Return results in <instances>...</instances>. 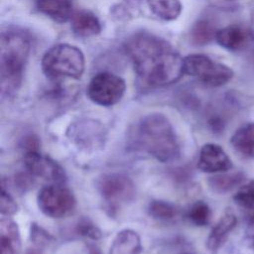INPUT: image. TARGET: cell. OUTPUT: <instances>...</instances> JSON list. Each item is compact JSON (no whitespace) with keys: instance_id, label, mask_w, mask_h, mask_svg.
<instances>
[{"instance_id":"cell-1","label":"cell","mask_w":254,"mask_h":254,"mask_svg":"<svg viewBox=\"0 0 254 254\" xmlns=\"http://www.w3.org/2000/svg\"><path fill=\"white\" fill-rule=\"evenodd\" d=\"M125 50L138 76L148 85L172 84L184 73V59L166 40L146 32L133 34Z\"/></svg>"},{"instance_id":"cell-2","label":"cell","mask_w":254,"mask_h":254,"mask_svg":"<svg viewBox=\"0 0 254 254\" xmlns=\"http://www.w3.org/2000/svg\"><path fill=\"white\" fill-rule=\"evenodd\" d=\"M135 141L143 151L163 163L177 160L181 153L172 124L161 113H152L141 119Z\"/></svg>"},{"instance_id":"cell-3","label":"cell","mask_w":254,"mask_h":254,"mask_svg":"<svg viewBox=\"0 0 254 254\" xmlns=\"http://www.w3.org/2000/svg\"><path fill=\"white\" fill-rule=\"evenodd\" d=\"M30 53L28 37L18 31L3 32L0 48V85L3 95L12 96L19 89Z\"/></svg>"},{"instance_id":"cell-4","label":"cell","mask_w":254,"mask_h":254,"mask_svg":"<svg viewBox=\"0 0 254 254\" xmlns=\"http://www.w3.org/2000/svg\"><path fill=\"white\" fill-rule=\"evenodd\" d=\"M85 67L82 51L69 44H58L48 50L42 59V69L51 79H78Z\"/></svg>"},{"instance_id":"cell-5","label":"cell","mask_w":254,"mask_h":254,"mask_svg":"<svg viewBox=\"0 0 254 254\" xmlns=\"http://www.w3.org/2000/svg\"><path fill=\"white\" fill-rule=\"evenodd\" d=\"M184 73L196 77L208 86H220L233 76V70L205 55L192 54L184 58Z\"/></svg>"},{"instance_id":"cell-6","label":"cell","mask_w":254,"mask_h":254,"mask_svg":"<svg viewBox=\"0 0 254 254\" xmlns=\"http://www.w3.org/2000/svg\"><path fill=\"white\" fill-rule=\"evenodd\" d=\"M126 91L124 79L111 72H99L94 75L87 87V95L95 104L112 106L118 103Z\"/></svg>"},{"instance_id":"cell-7","label":"cell","mask_w":254,"mask_h":254,"mask_svg":"<svg viewBox=\"0 0 254 254\" xmlns=\"http://www.w3.org/2000/svg\"><path fill=\"white\" fill-rule=\"evenodd\" d=\"M76 205L72 192L61 186H47L38 194V206L47 216L64 218L70 215Z\"/></svg>"},{"instance_id":"cell-8","label":"cell","mask_w":254,"mask_h":254,"mask_svg":"<svg viewBox=\"0 0 254 254\" xmlns=\"http://www.w3.org/2000/svg\"><path fill=\"white\" fill-rule=\"evenodd\" d=\"M101 195L110 203L127 202L135 195V186L125 175L113 173L104 175L98 182Z\"/></svg>"},{"instance_id":"cell-9","label":"cell","mask_w":254,"mask_h":254,"mask_svg":"<svg viewBox=\"0 0 254 254\" xmlns=\"http://www.w3.org/2000/svg\"><path fill=\"white\" fill-rule=\"evenodd\" d=\"M24 162L28 171L36 177L56 183H63L65 180L64 169L57 162L40 154L37 150L27 151Z\"/></svg>"},{"instance_id":"cell-10","label":"cell","mask_w":254,"mask_h":254,"mask_svg":"<svg viewBox=\"0 0 254 254\" xmlns=\"http://www.w3.org/2000/svg\"><path fill=\"white\" fill-rule=\"evenodd\" d=\"M197 167L204 173H219L230 170L232 162L219 145L207 143L200 149Z\"/></svg>"},{"instance_id":"cell-11","label":"cell","mask_w":254,"mask_h":254,"mask_svg":"<svg viewBox=\"0 0 254 254\" xmlns=\"http://www.w3.org/2000/svg\"><path fill=\"white\" fill-rule=\"evenodd\" d=\"M70 22L72 32L81 38L93 37L101 32V24L99 19L89 10L81 9L74 12Z\"/></svg>"},{"instance_id":"cell-12","label":"cell","mask_w":254,"mask_h":254,"mask_svg":"<svg viewBox=\"0 0 254 254\" xmlns=\"http://www.w3.org/2000/svg\"><path fill=\"white\" fill-rule=\"evenodd\" d=\"M38 11L58 23H65L72 17L71 0H35Z\"/></svg>"},{"instance_id":"cell-13","label":"cell","mask_w":254,"mask_h":254,"mask_svg":"<svg viewBox=\"0 0 254 254\" xmlns=\"http://www.w3.org/2000/svg\"><path fill=\"white\" fill-rule=\"evenodd\" d=\"M1 254H19L21 250V237L18 225L10 218L0 220Z\"/></svg>"},{"instance_id":"cell-14","label":"cell","mask_w":254,"mask_h":254,"mask_svg":"<svg viewBox=\"0 0 254 254\" xmlns=\"http://www.w3.org/2000/svg\"><path fill=\"white\" fill-rule=\"evenodd\" d=\"M142 243L137 232L131 229L119 231L114 237L108 254H139Z\"/></svg>"},{"instance_id":"cell-15","label":"cell","mask_w":254,"mask_h":254,"mask_svg":"<svg viewBox=\"0 0 254 254\" xmlns=\"http://www.w3.org/2000/svg\"><path fill=\"white\" fill-rule=\"evenodd\" d=\"M215 40L222 48L229 51H236L244 45L246 35L240 27L230 25L216 31Z\"/></svg>"},{"instance_id":"cell-16","label":"cell","mask_w":254,"mask_h":254,"mask_svg":"<svg viewBox=\"0 0 254 254\" xmlns=\"http://www.w3.org/2000/svg\"><path fill=\"white\" fill-rule=\"evenodd\" d=\"M232 146L245 156H254V123L238 128L230 140Z\"/></svg>"},{"instance_id":"cell-17","label":"cell","mask_w":254,"mask_h":254,"mask_svg":"<svg viewBox=\"0 0 254 254\" xmlns=\"http://www.w3.org/2000/svg\"><path fill=\"white\" fill-rule=\"evenodd\" d=\"M150 10L164 21H174L182 13L180 0H147Z\"/></svg>"},{"instance_id":"cell-18","label":"cell","mask_w":254,"mask_h":254,"mask_svg":"<svg viewBox=\"0 0 254 254\" xmlns=\"http://www.w3.org/2000/svg\"><path fill=\"white\" fill-rule=\"evenodd\" d=\"M236 217L232 213H225L216 225L212 228L206 241V245L210 250H215L224 240L225 236L234 228Z\"/></svg>"},{"instance_id":"cell-19","label":"cell","mask_w":254,"mask_h":254,"mask_svg":"<svg viewBox=\"0 0 254 254\" xmlns=\"http://www.w3.org/2000/svg\"><path fill=\"white\" fill-rule=\"evenodd\" d=\"M242 181L243 175L240 173L216 175L214 177L209 178L208 185L210 189L215 192L224 193L239 186Z\"/></svg>"},{"instance_id":"cell-20","label":"cell","mask_w":254,"mask_h":254,"mask_svg":"<svg viewBox=\"0 0 254 254\" xmlns=\"http://www.w3.org/2000/svg\"><path fill=\"white\" fill-rule=\"evenodd\" d=\"M216 31L213 26L205 20H200L194 24L190 31L191 41L196 45H204L215 38Z\"/></svg>"},{"instance_id":"cell-21","label":"cell","mask_w":254,"mask_h":254,"mask_svg":"<svg viewBox=\"0 0 254 254\" xmlns=\"http://www.w3.org/2000/svg\"><path fill=\"white\" fill-rule=\"evenodd\" d=\"M148 211L153 218L160 219V220L172 219L178 213V210L174 204L167 201H163V200L152 201L149 204Z\"/></svg>"},{"instance_id":"cell-22","label":"cell","mask_w":254,"mask_h":254,"mask_svg":"<svg viewBox=\"0 0 254 254\" xmlns=\"http://www.w3.org/2000/svg\"><path fill=\"white\" fill-rule=\"evenodd\" d=\"M189 218L198 226L206 225L210 218V208L204 201L194 202L189 210Z\"/></svg>"},{"instance_id":"cell-23","label":"cell","mask_w":254,"mask_h":254,"mask_svg":"<svg viewBox=\"0 0 254 254\" xmlns=\"http://www.w3.org/2000/svg\"><path fill=\"white\" fill-rule=\"evenodd\" d=\"M234 200L244 208L254 209V181L243 185L234 194Z\"/></svg>"},{"instance_id":"cell-24","label":"cell","mask_w":254,"mask_h":254,"mask_svg":"<svg viewBox=\"0 0 254 254\" xmlns=\"http://www.w3.org/2000/svg\"><path fill=\"white\" fill-rule=\"evenodd\" d=\"M17 204L15 200L10 196L4 189L1 190V199H0V211L2 215H13L17 211Z\"/></svg>"},{"instance_id":"cell-25","label":"cell","mask_w":254,"mask_h":254,"mask_svg":"<svg viewBox=\"0 0 254 254\" xmlns=\"http://www.w3.org/2000/svg\"><path fill=\"white\" fill-rule=\"evenodd\" d=\"M77 231L80 235L89 237L94 240L101 237V231L89 220H81L77 225Z\"/></svg>"},{"instance_id":"cell-26","label":"cell","mask_w":254,"mask_h":254,"mask_svg":"<svg viewBox=\"0 0 254 254\" xmlns=\"http://www.w3.org/2000/svg\"><path fill=\"white\" fill-rule=\"evenodd\" d=\"M25 254H42V251L39 248H29Z\"/></svg>"},{"instance_id":"cell-27","label":"cell","mask_w":254,"mask_h":254,"mask_svg":"<svg viewBox=\"0 0 254 254\" xmlns=\"http://www.w3.org/2000/svg\"><path fill=\"white\" fill-rule=\"evenodd\" d=\"M88 254H101V251L96 246H90Z\"/></svg>"},{"instance_id":"cell-28","label":"cell","mask_w":254,"mask_h":254,"mask_svg":"<svg viewBox=\"0 0 254 254\" xmlns=\"http://www.w3.org/2000/svg\"><path fill=\"white\" fill-rule=\"evenodd\" d=\"M252 27H253V31H254V11H253V15H252Z\"/></svg>"},{"instance_id":"cell-29","label":"cell","mask_w":254,"mask_h":254,"mask_svg":"<svg viewBox=\"0 0 254 254\" xmlns=\"http://www.w3.org/2000/svg\"><path fill=\"white\" fill-rule=\"evenodd\" d=\"M181 254H192V253H190V252H183Z\"/></svg>"}]
</instances>
